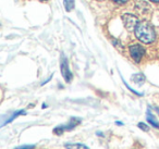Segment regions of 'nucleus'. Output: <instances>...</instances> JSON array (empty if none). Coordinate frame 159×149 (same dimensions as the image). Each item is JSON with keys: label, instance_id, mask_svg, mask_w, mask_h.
I'll list each match as a JSON object with an SVG mask.
<instances>
[{"label": "nucleus", "instance_id": "1", "mask_svg": "<svg viewBox=\"0 0 159 149\" xmlns=\"http://www.w3.org/2000/svg\"><path fill=\"white\" fill-rule=\"evenodd\" d=\"M134 33L136 38L139 42L144 43V44H152L156 39V33L155 29L150 26L148 23L141 22L136 25L134 29Z\"/></svg>", "mask_w": 159, "mask_h": 149}, {"label": "nucleus", "instance_id": "2", "mask_svg": "<svg viewBox=\"0 0 159 149\" xmlns=\"http://www.w3.org/2000/svg\"><path fill=\"white\" fill-rule=\"evenodd\" d=\"M81 123V119H77V118H71L70 121H69L68 124H64V125H60V126H57L56 129H53V133L57 134V135H61L63 132L66 131H71L73 129L75 126Z\"/></svg>", "mask_w": 159, "mask_h": 149}, {"label": "nucleus", "instance_id": "3", "mask_svg": "<svg viewBox=\"0 0 159 149\" xmlns=\"http://www.w3.org/2000/svg\"><path fill=\"white\" fill-rule=\"evenodd\" d=\"M60 71H61V74L63 76L64 81L66 83H70L72 81V73H71L70 69H69V63L68 59H66L64 56L61 57V61H60Z\"/></svg>", "mask_w": 159, "mask_h": 149}, {"label": "nucleus", "instance_id": "4", "mask_svg": "<svg viewBox=\"0 0 159 149\" xmlns=\"http://www.w3.org/2000/svg\"><path fill=\"white\" fill-rule=\"evenodd\" d=\"M130 55L135 62H139L145 56V49L139 45H132L130 47Z\"/></svg>", "mask_w": 159, "mask_h": 149}, {"label": "nucleus", "instance_id": "5", "mask_svg": "<svg viewBox=\"0 0 159 149\" xmlns=\"http://www.w3.org/2000/svg\"><path fill=\"white\" fill-rule=\"evenodd\" d=\"M122 21H123L124 26H125V29H128V31H133V29H135L136 25L139 24L137 19L135 18L134 16H131V14H124V16H122Z\"/></svg>", "mask_w": 159, "mask_h": 149}, {"label": "nucleus", "instance_id": "6", "mask_svg": "<svg viewBox=\"0 0 159 149\" xmlns=\"http://www.w3.org/2000/svg\"><path fill=\"white\" fill-rule=\"evenodd\" d=\"M147 121L152 126L156 127V129H159V122L156 120V118L154 116V114L150 112V110H147Z\"/></svg>", "mask_w": 159, "mask_h": 149}, {"label": "nucleus", "instance_id": "7", "mask_svg": "<svg viewBox=\"0 0 159 149\" xmlns=\"http://www.w3.org/2000/svg\"><path fill=\"white\" fill-rule=\"evenodd\" d=\"M66 149H89L87 146L83 144H66Z\"/></svg>", "mask_w": 159, "mask_h": 149}, {"label": "nucleus", "instance_id": "8", "mask_svg": "<svg viewBox=\"0 0 159 149\" xmlns=\"http://www.w3.org/2000/svg\"><path fill=\"white\" fill-rule=\"evenodd\" d=\"M25 113H26V112H25L24 110H20V111H16V112H14V113L12 114V115L10 116V118L8 119V120L6 121L5 123H2V124H1V126H3V125H5V124H7V123H10V122H12V121H13V120H14V119H16V118H18L19 115H22V114H25Z\"/></svg>", "mask_w": 159, "mask_h": 149}, {"label": "nucleus", "instance_id": "9", "mask_svg": "<svg viewBox=\"0 0 159 149\" xmlns=\"http://www.w3.org/2000/svg\"><path fill=\"white\" fill-rule=\"evenodd\" d=\"M63 5H64V8L68 12L72 11L74 9V0H63Z\"/></svg>", "mask_w": 159, "mask_h": 149}, {"label": "nucleus", "instance_id": "10", "mask_svg": "<svg viewBox=\"0 0 159 149\" xmlns=\"http://www.w3.org/2000/svg\"><path fill=\"white\" fill-rule=\"evenodd\" d=\"M137 126H139L141 129H143V131H145V132H147L148 129H149V127H148L147 125L144 124V123H142V122H141V123H139V124H137Z\"/></svg>", "mask_w": 159, "mask_h": 149}, {"label": "nucleus", "instance_id": "11", "mask_svg": "<svg viewBox=\"0 0 159 149\" xmlns=\"http://www.w3.org/2000/svg\"><path fill=\"white\" fill-rule=\"evenodd\" d=\"M34 145H23V146H19L16 149H33Z\"/></svg>", "mask_w": 159, "mask_h": 149}, {"label": "nucleus", "instance_id": "12", "mask_svg": "<svg viewBox=\"0 0 159 149\" xmlns=\"http://www.w3.org/2000/svg\"><path fill=\"white\" fill-rule=\"evenodd\" d=\"M116 3H119V5H122V3H125L128 0H113Z\"/></svg>", "mask_w": 159, "mask_h": 149}, {"label": "nucleus", "instance_id": "13", "mask_svg": "<svg viewBox=\"0 0 159 149\" xmlns=\"http://www.w3.org/2000/svg\"><path fill=\"white\" fill-rule=\"evenodd\" d=\"M150 1H152V2H156V3H159V0H150Z\"/></svg>", "mask_w": 159, "mask_h": 149}, {"label": "nucleus", "instance_id": "14", "mask_svg": "<svg viewBox=\"0 0 159 149\" xmlns=\"http://www.w3.org/2000/svg\"><path fill=\"white\" fill-rule=\"evenodd\" d=\"M117 124L118 125H123V123H122V122H117Z\"/></svg>", "mask_w": 159, "mask_h": 149}]
</instances>
